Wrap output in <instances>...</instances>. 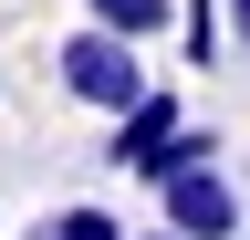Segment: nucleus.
<instances>
[{
	"label": "nucleus",
	"mask_w": 250,
	"mask_h": 240,
	"mask_svg": "<svg viewBox=\"0 0 250 240\" xmlns=\"http://www.w3.org/2000/svg\"><path fill=\"white\" fill-rule=\"evenodd\" d=\"M177 42H188V63L208 73V52H219V0H188V21H177Z\"/></svg>",
	"instance_id": "39448f33"
},
{
	"label": "nucleus",
	"mask_w": 250,
	"mask_h": 240,
	"mask_svg": "<svg viewBox=\"0 0 250 240\" xmlns=\"http://www.w3.org/2000/svg\"><path fill=\"white\" fill-rule=\"evenodd\" d=\"M156 209H167L177 240H229V230H240V198H229V177H219V157L167 167V177H156Z\"/></svg>",
	"instance_id": "f03ea898"
},
{
	"label": "nucleus",
	"mask_w": 250,
	"mask_h": 240,
	"mask_svg": "<svg viewBox=\"0 0 250 240\" xmlns=\"http://www.w3.org/2000/svg\"><path fill=\"white\" fill-rule=\"evenodd\" d=\"M31 240H136V230H115V209L73 198V209H42V219H31Z\"/></svg>",
	"instance_id": "7ed1b4c3"
},
{
	"label": "nucleus",
	"mask_w": 250,
	"mask_h": 240,
	"mask_svg": "<svg viewBox=\"0 0 250 240\" xmlns=\"http://www.w3.org/2000/svg\"><path fill=\"white\" fill-rule=\"evenodd\" d=\"M104 32H125V42H146V32H167V21L188 11V0H83Z\"/></svg>",
	"instance_id": "20e7f679"
},
{
	"label": "nucleus",
	"mask_w": 250,
	"mask_h": 240,
	"mask_svg": "<svg viewBox=\"0 0 250 240\" xmlns=\"http://www.w3.org/2000/svg\"><path fill=\"white\" fill-rule=\"evenodd\" d=\"M62 94H73V105H94V115H136L146 94H156V84H146V63H136V42H125V32H104V21H83V32L73 42H62Z\"/></svg>",
	"instance_id": "f257e3e1"
},
{
	"label": "nucleus",
	"mask_w": 250,
	"mask_h": 240,
	"mask_svg": "<svg viewBox=\"0 0 250 240\" xmlns=\"http://www.w3.org/2000/svg\"><path fill=\"white\" fill-rule=\"evenodd\" d=\"M229 32H240V42H250V0H229Z\"/></svg>",
	"instance_id": "423d86ee"
},
{
	"label": "nucleus",
	"mask_w": 250,
	"mask_h": 240,
	"mask_svg": "<svg viewBox=\"0 0 250 240\" xmlns=\"http://www.w3.org/2000/svg\"><path fill=\"white\" fill-rule=\"evenodd\" d=\"M136 240H177V230H167V219H156V230H136Z\"/></svg>",
	"instance_id": "0eeeda50"
}]
</instances>
